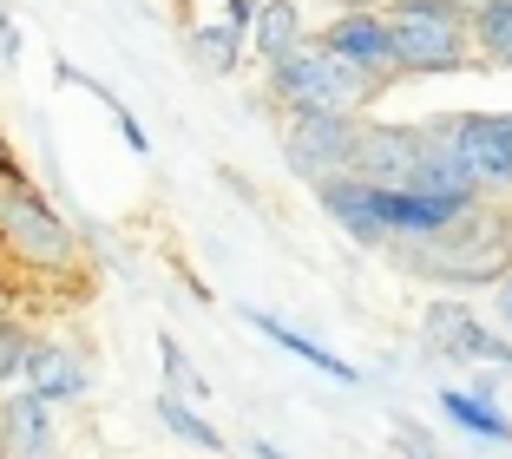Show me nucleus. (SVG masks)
<instances>
[{"label": "nucleus", "mask_w": 512, "mask_h": 459, "mask_svg": "<svg viewBox=\"0 0 512 459\" xmlns=\"http://www.w3.org/2000/svg\"><path fill=\"white\" fill-rule=\"evenodd\" d=\"M460 7H467V14H473V7H493V0H460Z\"/></svg>", "instance_id": "obj_26"}, {"label": "nucleus", "mask_w": 512, "mask_h": 459, "mask_svg": "<svg viewBox=\"0 0 512 459\" xmlns=\"http://www.w3.org/2000/svg\"><path fill=\"white\" fill-rule=\"evenodd\" d=\"M53 407L33 400L27 387L0 400V459H53Z\"/></svg>", "instance_id": "obj_10"}, {"label": "nucleus", "mask_w": 512, "mask_h": 459, "mask_svg": "<svg viewBox=\"0 0 512 459\" xmlns=\"http://www.w3.org/2000/svg\"><path fill=\"white\" fill-rule=\"evenodd\" d=\"M263 73H270V92L289 105V112H316V119H362L368 105L388 92L381 79L342 66L316 33H309L296 53H283L276 66H263Z\"/></svg>", "instance_id": "obj_1"}, {"label": "nucleus", "mask_w": 512, "mask_h": 459, "mask_svg": "<svg viewBox=\"0 0 512 459\" xmlns=\"http://www.w3.org/2000/svg\"><path fill=\"white\" fill-rule=\"evenodd\" d=\"M440 414H447L460 433L486 440V446H512V420H506L499 400H473L467 387H440Z\"/></svg>", "instance_id": "obj_14"}, {"label": "nucleus", "mask_w": 512, "mask_h": 459, "mask_svg": "<svg viewBox=\"0 0 512 459\" xmlns=\"http://www.w3.org/2000/svg\"><path fill=\"white\" fill-rule=\"evenodd\" d=\"M434 132L453 158L467 164L480 197L512 191V112H460V119H440Z\"/></svg>", "instance_id": "obj_4"}, {"label": "nucleus", "mask_w": 512, "mask_h": 459, "mask_svg": "<svg viewBox=\"0 0 512 459\" xmlns=\"http://www.w3.org/2000/svg\"><path fill=\"white\" fill-rule=\"evenodd\" d=\"M322 46H329L342 66H355V73L381 79V86H394V33L388 20H381V7H355V14H335L329 27L316 33Z\"/></svg>", "instance_id": "obj_7"}, {"label": "nucleus", "mask_w": 512, "mask_h": 459, "mask_svg": "<svg viewBox=\"0 0 512 459\" xmlns=\"http://www.w3.org/2000/svg\"><path fill=\"white\" fill-rule=\"evenodd\" d=\"M20 387L60 414L66 400H86V394H92V368H86V355H73V348H66V341H33Z\"/></svg>", "instance_id": "obj_9"}, {"label": "nucleus", "mask_w": 512, "mask_h": 459, "mask_svg": "<svg viewBox=\"0 0 512 459\" xmlns=\"http://www.w3.org/2000/svg\"><path fill=\"white\" fill-rule=\"evenodd\" d=\"M158 420H165L178 440H191V446H204V453H224V433L211 427V420L197 414L191 400H178V394H158Z\"/></svg>", "instance_id": "obj_17"}, {"label": "nucleus", "mask_w": 512, "mask_h": 459, "mask_svg": "<svg viewBox=\"0 0 512 459\" xmlns=\"http://www.w3.org/2000/svg\"><path fill=\"white\" fill-rule=\"evenodd\" d=\"M302 40H309V27H302V7H296V0H263V7H256L250 53H256L263 66H276L283 53H296Z\"/></svg>", "instance_id": "obj_13"}, {"label": "nucleus", "mask_w": 512, "mask_h": 459, "mask_svg": "<svg viewBox=\"0 0 512 459\" xmlns=\"http://www.w3.org/2000/svg\"><path fill=\"white\" fill-rule=\"evenodd\" d=\"M158 361H165V394H178V400L204 394V374L191 368V355L178 348V335H158Z\"/></svg>", "instance_id": "obj_18"}, {"label": "nucleus", "mask_w": 512, "mask_h": 459, "mask_svg": "<svg viewBox=\"0 0 512 459\" xmlns=\"http://www.w3.org/2000/svg\"><path fill=\"white\" fill-rule=\"evenodd\" d=\"M243 322H250V328H256V335H263V341H276L283 355L309 361V368H316V374H329V381H342V387H362V374L348 368L342 355H329V348H322V341H309V335H296V328H289V322H276V315H263V309H243Z\"/></svg>", "instance_id": "obj_11"}, {"label": "nucleus", "mask_w": 512, "mask_h": 459, "mask_svg": "<svg viewBox=\"0 0 512 459\" xmlns=\"http://www.w3.org/2000/svg\"><path fill=\"white\" fill-rule=\"evenodd\" d=\"M184 46H191L197 73H211V79H230L243 66V53H250V46H243L230 27H217V20H211V27H191V40H184Z\"/></svg>", "instance_id": "obj_16"}, {"label": "nucleus", "mask_w": 512, "mask_h": 459, "mask_svg": "<svg viewBox=\"0 0 512 459\" xmlns=\"http://www.w3.org/2000/svg\"><path fill=\"white\" fill-rule=\"evenodd\" d=\"M27 355H33V335L20 322H0V394H14V387H20Z\"/></svg>", "instance_id": "obj_19"}, {"label": "nucleus", "mask_w": 512, "mask_h": 459, "mask_svg": "<svg viewBox=\"0 0 512 459\" xmlns=\"http://www.w3.org/2000/svg\"><path fill=\"white\" fill-rule=\"evenodd\" d=\"M355 7H381V0H342V14H355Z\"/></svg>", "instance_id": "obj_25"}, {"label": "nucleus", "mask_w": 512, "mask_h": 459, "mask_svg": "<svg viewBox=\"0 0 512 459\" xmlns=\"http://www.w3.org/2000/svg\"><path fill=\"white\" fill-rule=\"evenodd\" d=\"M7 164H14V158H7V138H0V171H7Z\"/></svg>", "instance_id": "obj_27"}, {"label": "nucleus", "mask_w": 512, "mask_h": 459, "mask_svg": "<svg viewBox=\"0 0 512 459\" xmlns=\"http://www.w3.org/2000/svg\"><path fill=\"white\" fill-rule=\"evenodd\" d=\"M467 46H473V66H512V0L473 7L467 14Z\"/></svg>", "instance_id": "obj_15"}, {"label": "nucleus", "mask_w": 512, "mask_h": 459, "mask_svg": "<svg viewBox=\"0 0 512 459\" xmlns=\"http://www.w3.org/2000/svg\"><path fill=\"white\" fill-rule=\"evenodd\" d=\"M421 151H427L421 125H375V119H362V132H355V158H348V178L375 184V191H407Z\"/></svg>", "instance_id": "obj_6"}, {"label": "nucleus", "mask_w": 512, "mask_h": 459, "mask_svg": "<svg viewBox=\"0 0 512 459\" xmlns=\"http://www.w3.org/2000/svg\"><path fill=\"white\" fill-rule=\"evenodd\" d=\"M20 60V33H14V20L0 14V66H14Z\"/></svg>", "instance_id": "obj_23"}, {"label": "nucleus", "mask_w": 512, "mask_h": 459, "mask_svg": "<svg viewBox=\"0 0 512 459\" xmlns=\"http://www.w3.org/2000/svg\"><path fill=\"white\" fill-rule=\"evenodd\" d=\"M250 453H256V459H289V453H283V446H270V440H256V446H250Z\"/></svg>", "instance_id": "obj_24"}, {"label": "nucleus", "mask_w": 512, "mask_h": 459, "mask_svg": "<svg viewBox=\"0 0 512 459\" xmlns=\"http://www.w3.org/2000/svg\"><path fill=\"white\" fill-rule=\"evenodd\" d=\"M355 132H362V119H316V112H289V125H283L289 171H302L309 184L342 178L348 158H355Z\"/></svg>", "instance_id": "obj_5"}, {"label": "nucleus", "mask_w": 512, "mask_h": 459, "mask_svg": "<svg viewBox=\"0 0 512 459\" xmlns=\"http://www.w3.org/2000/svg\"><path fill=\"white\" fill-rule=\"evenodd\" d=\"M394 440H401V446H407L414 459H434V440H427V433L414 427V420H394Z\"/></svg>", "instance_id": "obj_21"}, {"label": "nucleus", "mask_w": 512, "mask_h": 459, "mask_svg": "<svg viewBox=\"0 0 512 459\" xmlns=\"http://www.w3.org/2000/svg\"><path fill=\"white\" fill-rule=\"evenodd\" d=\"M381 20L394 33V73H467L473 46H467V7L460 0H381Z\"/></svg>", "instance_id": "obj_3"}, {"label": "nucleus", "mask_w": 512, "mask_h": 459, "mask_svg": "<svg viewBox=\"0 0 512 459\" xmlns=\"http://www.w3.org/2000/svg\"><path fill=\"white\" fill-rule=\"evenodd\" d=\"M256 7H263V0H224V20H217V27H230V33H237L243 46H250V27H256Z\"/></svg>", "instance_id": "obj_20"}, {"label": "nucleus", "mask_w": 512, "mask_h": 459, "mask_svg": "<svg viewBox=\"0 0 512 459\" xmlns=\"http://www.w3.org/2000/svg\"><path fill=\"white\" fill-rule=\"evenodd\" d=\"M316 197H322V210H329L335 223H342L355 243H381V223H375V184H362V178H329V184H316Z\"/></svg>", "instance_id": "obj_12"}, {"label": "nucleus", "mask_w": 512, "mask_h": 459, "mask_svg": "<svg viewBox=\"0 0 512 459\" xmlns=\"http://www.w3.org/2000/svg\"><path fill=\"white\" fill-rule=\"evenodd\" d=\"M0 263L27 269V276H66L79 263L73 223L46 204L14 164L0 171Z\"/></svg>", "instance_id": "obj_2"}, {"label": "nucleus", "mask_w": 512, "mask_h": 459, "mask_svg": "<svg viewBox=\"0 0 512 459\" xmlns=\"http://www.w3.org/2000/svg\"><path fill=\"white\" fill-rule=\"evenodd\" d=\"M427 341L453 361H486V368H512V341L493 322L467 309V302H434L427 309Z\"/></svg>", "instance_id": "obj_8"}, {"label": "nucleus", "mask_w": 512, "mask_h": 459, "mask_svg": "<svg viewBox=\"0 0 512 459\" xmlns=\"http://www.w3.org/2000/svg\"><path fill=\"white\" fill-rule=\"evenodd\" d=\"M493 315H499L493 328H499V335L512 341V276H506V282H493Z\"/></svg>", "instance_id": "obj_22"}]
</instances>
